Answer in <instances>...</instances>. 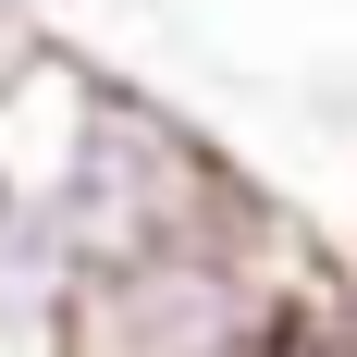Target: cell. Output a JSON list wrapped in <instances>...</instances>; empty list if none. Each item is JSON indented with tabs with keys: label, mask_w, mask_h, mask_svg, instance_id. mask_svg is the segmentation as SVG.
I'll use <instances>...</instances> for the list:
<instances>
[]
</instances>
